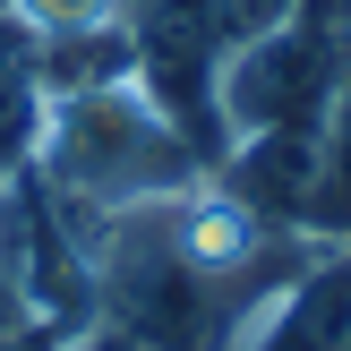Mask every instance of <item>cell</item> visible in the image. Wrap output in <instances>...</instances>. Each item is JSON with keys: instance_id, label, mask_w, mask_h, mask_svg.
Returning <instances> with one entry per match:
<instances>
[{"instance_id": "obj_1", "label": "cell", "mask_w": 351, "mask_h": 351, "mask_svg": "<svg viewBox=\"0 0 351 351\" xmlns=\"http://www.w3.org/2000/svg\"><path fill=\"white\" fill-rule=\"evenodd\" d=\"M26 171L43 180V197L77 223V240L95 232V223L129 215V206H154V197H180V189L215 180L206 154L189 146V129L137 86V69L129 77H103V86L51 95Z\"/></svg>"}, {"instance_id": "obj_2", "label": "cell", "mask_w": 351, "mask_h": 351, "mask_svg": "<svg viewBox=\"0 0 351 351\" xmlns=\"http://www.w3.org/2000/svg\"><path fill=\"white\" fill-rule=\"evenodd\" d=\"M351 77V34L317 26V17H274L266 34L232 43L215 60V120H223V146L257 129H317L326 103L343 95Z\"/></svg>"}, {"instance_id": "obj_3", "label": "cell", "mask_w": 351, "mask_h": 351, "mask_svg": "<svg viewBox=\"0 0 351 351\" xmlns=\"http://www.w3.org/2000/svg\"><path fill=\"white\" fill-rule=\"evenodd\" d=\"M43 77H34V34L0 9V180L34 163V137H43Z\"/></svg>"}, {"instance_id": "obj_4", "label": "cell", "mask_w": 351, "mask_h": 351, "mask_svg": "<svg viewBox=\"0 0 351 351\" xmlns=\"http://www.w3.org/2000/svg\"><path fill=\"white\" fill-rule=\"evenodd\" d=\"M308 240L343 249L351 240V77L317 120V197H308Z\"/></svg>"}, {"instance_id": "obj_5", "label": "cell", "mask_w": 351, "mask_h": 351, "mask_svg": "<svg viewBox=\"0 0 351 351\" xmlns=\"http://www.w3.org/2000/svg\"><path fill=\"white\" fill-rule=\"evenodd\" d=\"M9 17L34 43H86V34H129L137 0H9Z\"/></svg>"}, {"instance_id": "obj_6", "label": "cell", "mask_w": 351, "mask_h": 351, "mask_svg": "<svg viewBox=\"0 0 351 351\" xmlns=\"http://www.w3.org/2000/svg\"><path fill=\"white\" fill-rule=\"evenodd\" d=\"M0 351H69L60 335H34V326H26V335H0Z\"/></svg>"}]
</instances>
